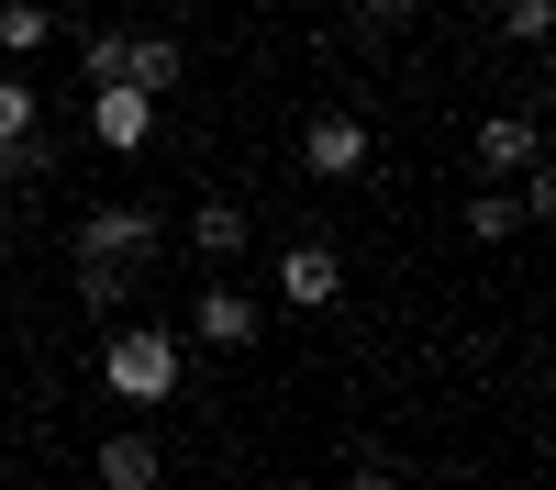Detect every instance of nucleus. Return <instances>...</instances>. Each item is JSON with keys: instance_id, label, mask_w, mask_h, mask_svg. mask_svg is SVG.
Wrapping results in <instances>:
<instances>
[{"instance_id": "nucleus-1", "label": "nucleus", "mask_w": 556, "mask_h": 490, "mask_svg": "<svg viewBox=\"0 0 556 490\" xmlns=\"http://www.w3.org/2000/svg\"><path fill=\"white\" fill-rule=\"evenodd\" d=\"M156 246H167V223L146 201H89L78 212V301L89 312H123V290L156 267Z\"/></svg>"}, {"instance_id": "nucleus-2", "label": "nucleus", "mask_w": 556, "mask_h": 490, "mask_svg": "<svg viewBox=\"0 0 556 490\" xmlns=\"http://www.w3.org/2000/svg\"><path fill=\"white\" fill-rule=\"evenodd\" d=\"M101 390L123 401V413L178 401V335H167V324H112V345H101Z\"/></svg>"}, {"instance_id": "nucleus-3", "label": "nucleus", "mask_w": 556, "mask_h": 490, "mask_svg": "<svg viewBox=\"0 0 556 490\" xmlns=\"http://www.w3.org/2000/svg\"><path fill=\"white\" fill-rule=\"evenodd\" d=\"M89 134H101L112 156H146V146H156V89L101 78V89H89Z\"/></svg>"}, {"instance_id": "nucleus-4", "label": "nucleus", "mask_w": 556, "mask_h": 490, "mask_svg": "<svg viewBox=\"0 0 556 490\" xmlns=\"http://www.w3.org/2000/svg\"><path fill=\"white\" fill-rule=\"evenodd\" d=\"M190 335H201V345H223V356H245V345L267 335V312H256V290H235V279L212 267V290L190 301Z\"/></svg>"}, {"instance_id": "nucleus-5", "label": "nucleus", "mask_w": 556, "mask_h": 490, "mask_svg": "<svg viewBox=\"0 0 556 490\" xmlns=\"http://www.w3.org/2000/svg\"><path fill=\"white\" fill-rule=\"evenodd\" d=\"M278 301L290 312H334L345 301V256L334 246H278Z\"/></svg>"}, {"instance_id": "nucleus-6", "label": "nucleus", "mask_w": 556, "mask_h": 490, "mask_svg": "<svg viewBox=\"0 0 556 490\" xmlns=\"http://www.w3.org/2000/svg\"><path fill=\"white\" fill-rule=\"evenodd\" d=\"M479 178H523V167H545V134H534V112H479Z\"/></svg>"}, {"instance_id": "nucleus-7", "label": "nucleus", "mask_w": 556, "mask_h": 490, "mask_svg": "<svg viewBox=\"0 0 556 490\" xmlns=\"http://www.w3.org/2000/svg\"><path fill=\"white\" fill-rule=\"evenodd\" d=\"M301 167H312V178H356V167H367V123H356V112H312V123H301Z\"/></svg>"}, {"instance_id": "nucleus-8", "label": "nucleus", "mask_w": 556, "mask_h": 490, "mask_svg": "<svg viewBox=\"0 0 556 490\" xmlns=\"http://www.w3.org/2000/svg\"><path fill=\"white\" fill-rule=\"evenodd\" d=\"M89 479H101V490H156V479H167V445H156L146 424H123L101 457H89Z\"/></svg>"}, {"instance_id": "nucleus-9", "label": "nucleus", "mask_w": 556, "mask_h": 490, "mask_svg": "<svg viewBox=\"0 0 556 490\" xmlns=\"http://www.w3.org/2000/svg\"><path fill=\"white\" fill-rule=\"evenodd\" d=\"M178 67H190V45H178V34H123V78H134V89H156V101H167Z\"/></svg>"}, {"instance_id": "nucleus-10", "label": "nucleus", "mask_w": 556, "mask_h": 490, "mask_svg": "<svg viewBox=\"0 0 556 490\" xmlns=\"http://www.w3.org/2000/svg\"><path fill=\"white\" fill-rule=\"evenodd\" d=\"M523 235V190L513 178H479V201H468V246H513Z\"/></svg>"}, {"instance_id": "nucleus-11", "label": "nucleus", "mask_w": 556, "mask_h": 490, "mask_svg": "<svg viewBox=\"0 0 556 490\" xmlns=\"http://www.w3.org/2000/svg\"><path fill=\"white\" fill-rule=\"evenodd\" d=\"M245 235H256L245 201H201V212H190V246H201L212 267H235V256H245Z\"/></svg>"}, {"instance_id": "nucleus-12", "label": "nucleus", "mask_w": 556, "mask_h": 490, "mask_svg": "<svg viewBox=\"0 0 556 490\" xmlns=\"http://www.w3.org/2000/svg\"><path fill=\"white\" fill-rule=\"evenodd\" d=\"M45 134V101H34V78L23 67H0V146H34Z\"/></svg>"}, {"instance_id": "nucleus-13", "label": "nucleus", "mask_w": 556, "mask_h": 490, "mask_svg": "<svg viewBox=\"0 0 556 490\" xmlns=\"http://www.w3.org/2000/svg\"><path fill=\"white\" fill-rule=\"evenodd\" d=\"M45 34H56V12H45V0H0V56H12V67L34 56Z\"/></svg>"}, {"instance_id": "nucleus-14", "label": "nucleus", "mask_w": 556, "mask_h": 490, "mask_svg": "<svg viewBox=\"0 0 556 490\" xmlns=\"http://www.w3.org/2000/svg\"><path fill=\"white\" fill-rule=\"evenodd\" d=\"M501 34H513V45H545V34H556V0H501Z\"/></svg>"}, {"instance_id": "nucleus-15", "label": "nucleus", "mask_w": 556, "mask_h": 490, "mask_svg": "<svg viewBox=\"0 0 556 490\" xmlns=\"http://www.w3.org/2000/svg\"><path fill=\"white\" fill-rule=\"evenodd\" d=\"M78 67H89V89L123 78V34H89V45H78Z\"/></svg>"}, {"instance_id": "nucleus-16", "label": "nucleus", "mask_w": 556, "mask_h": 490, "mask_svg": "<svg viewBox=\"0 0 556 490\" xmlns=\"http://www.w3.org/2000/svg\"><path fill=\"white\" fill-rule=\"evenodd\" d=\"M345 12H356L367 34H390V23H412V0H345Z\"/></svg>"}, {"instance_id": "nucleus-17", "label": "nucleus", "mask_w": 556, "mask_h": 490, "mask_svg": "<svg viewBox=\"0 0 556 490\" xmlns=\"http://www.w3.org/2000/svg\"><path fill=\"white\" fill-rule=\"evenodd\" d=\"M334 490H401V479H390V468H356V479H334Z\"/></svg>"}]
</instances>
